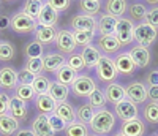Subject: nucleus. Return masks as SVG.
<instances>
[{"label": "nucleus", "instance_id": "f257e3e1", "mask_svg": "<svg viewBox=\"0 0 158 136\" xmlns=\"http://www.w3.org/2000/svg\"><path fill=\"white\" fill-rule=\"evenodd\" d=\"M114 127H115V117H114V114L109 109H106V108L97 109L94 119H92V122L89 124L90 131L98 134V136L109 134L114 130Z\"/></svg>", "mask_w": 158, "mask_h": 136}, {"label": "nucleus", "instance_id": "f03ea898", "mask_svg": "<svg viewBox=\"0 0 158 136\" xmlns=\"http://www.w3.org/2000/svg\"><path fill=\"white\" fill-rule=\"evenodd\" d=\"M95 74L97 78L104 84H109V83H114L118 76V71L115 68V63H114V59L108 57V56H101L97 66H95Z\"/></svg>", "mask_w": 158, "mask_h": 136}, {"label": "nucleus", "instance_id": "7ed1b4c3", "mask_svg": "<svg viewBox=\"0 0 158 136\" xmlns=\"http://www.w3.org/2000/svg\"><path fill=\"white\" fill-rule=\"evenodd\" d=\"M95 89H97V83L90 74H77L76 79L73 81V84L70 86L73 95L79 98H87Z\"/></svg>", "mask_w": 158, "mask_h": 136}, {"label": "nucleus", "instance_id": "20e7f679", "mask_svg": "<svg viewBox=\"0 0 158 136\" xmlns=\"http://www.w3.org/2000/svg\"><path fill=\"white\" fill-rule=\"evenodd\" d=\"M10 27L13 29V32H16V33H30V32H35V29L38 27V22H36V19L30 18L29 15H25L24 11H19L11 18Z\"/></svg>", "mask_w": 158, "mask_h": 136}, {"label": "nucleus", "instance_id": "39448f33", "mask_svg": "<svg viewBox=\"0 0 158 136\" xmlns=\"http://www.w3.org/2000/svg\"><path fill=\"white\" fill-rule=\"evenodd\" d=\"M133 36L135 40L141 45V46H152V43L156 40L158 36V30L155 29V27L149 25L147 22H141L138 25H135V32H133Z\"/></svg>", "mask_w": 158, "mask_h": 136}, {"label": "nucleus", "instance_id": "423d86ee", "mask_svg": "<svg viewBox=\"0 0 158 136\" xmlns=\"http://www.w3.org/2000/svg\"><path fill=\"white\" fill-rule=\"evenodd\" d=\"M114 113H115V117L120 119L122 122H128V120H133V119L139 117L138 104L133 103L131 100H128V98L114 104Z\"/></svg>", "mask_w": 158, "mask_h": 136}, {"label": "nucleus", "instance_id": "0eeeda50", "mask_svg": "<svg viewBox=\"0 0 158 136\" xmlns=\"http://www.w3.org/2000/svg\"><path fill=\"white\" fill-rule=\"evenodd\" d=\"M133 32H135V24L131 19H127V18H120L117 22V29H115V36L117 40L120 41L122 46H128L131 41L135 40L133 36Z\"/></svg>", "mask_w": 158, "mask_h": 136}, {"label": "nucleus", "instance_id": "6e6552de", "mask_svg": "<svg viewBox=\"0 0 158 136\" xmlns=\"http://www.w3.org/2000/svg\"><path fill=\"white\" fill-rule=\"evenodd\" d=\"M127 92V98L131 100L136 104H144L149 97H147V86L144 83H139V81H135V83L128 84V87L125 89Z\"/></svg>", "mask_w": 158, "mask_h": 136}, {"label": "nucleus", "instance_id": "1a4fd4ad", "mask_svg": "<svg viewBox=\"0 0 158 136\" xmlns=\"http://www.w3.org/2000/svg\"><path fill=\"white\" fill-rule=\"evenodd\" d=\"M97 24L98 21L95 19V16L90 15H74L70 21V25L73 30H89V32H97Z\"/></svg>", "mask_w": 158, "mask_h": 136}, {"label": "nucleus", "instance_id": "9d476101", "mask_svg": "<svg viewBox=\"0 0 158 136\" xmlns=\"http://www.w3.org/2000/svg\"><path fill=\"white\" fill-rule=\"evenodd\" d=\"M54 43L62 54H73L76 49V41L73 38V32H70V30H57V36H56Z\"/></svg>", "mask_w": 158, "mask_h": 136}, {"label": "nucleus", "instance_id": "9b49d317", "mask_svg": "<svg viewBox=\"0 0 158 136\" xmlns=\"http://www.w3.org/2000/svg\"><path fill=\"white\" fill-rule=\"evenodd\" d=\"M114 63H115V68H117L118 74L131 76L136 71V65H135L133 60H131L128 52H118L117 56L114 57Z\"/></svg>", "mask_w": 158, "mask_h": 136}, {"label": "nucleus", "instance_id": "f8f14e48", "mask_svg": "<svg viewBox=\"0 0 158 136\" xmlns=\"http://www.w3.org/2000/svg\"><path fill=\"white\" fill-rule=\"evenodd\" d=\"M18 86V71L13 66H2L0 68V89L3 90H15Z\"/></svg>", "mask_w": 158, "mask_h": 136}, {"label": "nucleus", "instance_id": "ddd939ff", "mask_svg": "<svg viewBox=\"0 0 158 136\" xmlns=\"http://www.w3.org/2000/svg\"><path fill=\"white\" fill-rule=\"evenodd\" d=\"M65 63H67V57L62 52H48L46 56H43V68L46 73H56Z\"/></svg>", "mask_w": 158, "mask_h": 136}, {"label": "nucleus", "instance_id": "4468645a", "mask_svg": "<svg viewBox=\"0 0 158 136\" xmlns=\"http://www.w3.org/2000/svg\"><path fill=\"white\" fill-rule=\"evenodd\" d=\"M32 131L36 136H56V131L51 128L49 125V120H48V114H40L32 120V125H30Z\"/></svg>", "mask_w": 158, "mask_h": 136}, {"label": "nucleus", "instance_id": "2eb2a0df", "mask_svg": "<svg viewBox=\"0 0 158 136\" xmlns=\"http://www.w3.org/2000/svg\"><path fill=\"white\" fill-rule=\"evenodd\" d=\"M104 97H106V101L111 103V104H117L118 101H122L127 98V92H125V87L120 86L118 83H109L106 84V87H104Z\"/></svg>", "mask_w": 158, "mask_h": 136}, {"label": "nucleus", "instance_id": "dca6fc26", "mask_svg": "<svg viewBox=\"0 0 158 136\" xmlns=\"http://www.w3.org/2000/svg\"><path fill=\"white\" fill-rule=\"evenodd\" d=\"M97 45H98L97 48H98L103 54H106V56L115 54L118 49L122 48L120 41L117 40V36H115V35H100Z\"/></svg>", "mask_w": 158, "mask_h": 136}, {"label": "nucleus", "instance_id": "f3484780", "mask_svg": "<svg viewBox=\"0 0 158 136\" xmlns=\"http://www.w3.org/2000/svg\"><path fill=\"white\" fill-rule=\"evenodd\" d=\"M130 57H131V60L135 62V65H136V68L139 66V68H146L149 63H150V51H149V48H146V46H141V45H138V46H133L130 49Z\"/></svg>", "mask_w": 158, "mask_h": 136}, {"label": "nucleus", "instance_id": "a211bd4d", "mask_svg": "<svg viewBox=\"0 0 158 136\" xmlns=\"http://www.w3.org/2000/svg\"><path fill=\"white\" fill-rule=\"evenodd\" d=\"M33 103H35V108L40 114H52L57 108V101L48 93L36 95Z\"/></svg>", "mask_w": 158, "mask_h": 136}, {"label": "nucleus", "instance_id": "6ab92c4d", "mask_svg": "<svg viewBox=\"0 0 158 136\" xmlns=\"http://www.w3.org/2000/svg\"><path fill=\"white\" fill-rule=\"evenodd\" d=\"M21 120L15 119L11 114H0V134L2 136H13L21 128Z\"/></svg>", "mask_w": 158, "mask_h": 136}, {"label": "nucleus", "instance_id": "aec40b11", "mask_svg": "<svg viewBox=\"0 0 158 136\" xmlns=\"http://www.w3.org/2000/svg\"><path fill=\"white\" fill-rule=\"evenodd\" d=\"M120 133L125 136H144V133H146V124L139 117L128 120V122H122Z\"/></svg>", "mask_w": 158, "mask_h": 136}, {"label": "nucleus", "instance_id": "412c9836", "mask_svg": "<svg viewBox=\"0 0 158 136\" xmlns=\"http://www.w3.org/2000/svg\"><path fill=\"white\" fill-rule=\"evenodd\" d=\"M56 36H57V29L56 27H51V25H38L35 29V40L38 43L44 45H51L56 41Z\"/></svg>", "mask_w": 158, "mask_h": 136}, {"label": "nucleus", "instance_id": "4be33fe9", "mask_svg": "<svg viewBox=\"0 0 158 136\" xmlns=\"http://www.w3.org/2000/svg\"><path fill=\"white\" fill-rule=\"evenodd\" d=\"M81 56L84 59V63H85V68H95L100 57H101V51L94 46V45H85L82 46V51H81Z\"/></svg>", "mask_w": 158, "mask_h": 136}, {"label": "nucleus", "instance_id": "5701e85b", "mask_svg": "<svg viewBox=\"0 0 158 136\" xmlns=\"http://www.w3.org/2000/svg\"><path fill=\"white\" fill-rule=\"evenodd\" d=\"M117 22L118 18L111 16V15H101L98 24H97V30L100 32V35H114L115 29H117Z\"/></svg>", "mask_w": 158, "mask_h": 136}, {"label": "nucleus", "instance_id": "b1692460", "mask_svg": "<svg viewBox=\"0 0 158 136\" xmlns=\"http://www.w3.org/2000/svg\"><path fill=\"white\" fill-rule=\"evenodd\" d=\"M57 21H59V11L54 10L51 5L44 3L41 13H40V16L36 18L38 25H51V27H56Z\"/></svg>", "mask_w": 158, "mask_h": 136}, {"label": "nucleus", "instance_id": "393cba45", "mask_svg": "<svg viewBox=\"0 0 158 136\" xmlns=\"http://www.w3.org/2000/svg\"><path fill=\"white\" fill-rule=\"evenodd\" d=\"M48 95H51L57 103L67 101L68 95H70V86H65L62 83H57V81H52L49 86V90H48Z\"/></svg>", "mask_w": 158, "mask_h": 136}, {"label": "nucleus", "instance_id": "a878e982", "mask_svg": "<svg viewBox=\"0 0 158 136\" xmlns=\"http://www.w3.org/2000/svg\"><path fill=\"white\" fill-rule=\"evenodd\" d=\"M27 103H25L24 100L18 98L16 95L15 97H11L10 100V108H8V114H11L15 119L18 120H22L25 119V116H27Z\"/></svg>", "mask_w": 158, "mask_h": 136}, {"label": "nucleus", "instance_id": "bb28decb", "mask_svg": "<svg viewBox=\"0 0 158 136\" xmlns=\"http://www.w3.org/2000/svg\"><path fill=\"white\" fill-rule=\"evenodd\" d=\"M56 116H59L65 124H71L73 120H76V111H74V108L68 103V101H62V103H57V108H56V111H54Z\"/></svg>", "mask_w": 158, "mask_h": 136}, {"label": "nucleus", "instance_id": "cd10ccee", "mask_svg": "<svg viewBox=\"0 0 158 136\" xmlns=\"http://www.w3.org/2000/svg\"><path fill=\"white\" fill-rule=\"evenodd\" d=\"M76 76H77V73L73 70V68H70L67 63H65L63 66H60L56 71V81L65 84V86H71L73 81L76 79Z\"/></svg>", "mask_w": 158, "mask_h": 136}, {"label": "nucleus", "instance_id": "c85d7f7f", "mask_svg": "<svg viewBox=\"0 0 158 136\" xmlns=\"http://www.w3.org/2000/svg\"><path fill=\"white\" fill-rule=\"evenodd\" d=\"M104 10H106L108 15L120 18V16L125 15V11H127V2L125 0H106Z\"/></svg>", "mask_w": 158, "mask_h": 136}, {"label": "nucleus", "instance_id": "c756f323", "mask_svg": "<svg viewBox=\"0 0 158 136\" xmlns=\"http://www.w3.org/2000/svg\"><path fill=\"white\" fill-rule=\"evenodd\" d=\"M142 117L146 119L149 124L155 125L158 124V103L156 101H146L142 108Z\"/></svg>", "mask_w": 158, "mask_h": 136}, {"label": "nucleus", "instance_id": "7c9ffc66", "mask_svg": "<svg viewBox=\"0 0 158 136\" xmlns=\"http://www.w3.org/2000/svg\"><path fill=\"white\" fill-rule=\"evenodd\" d=\"M87 134H89V125L79 120H73L63 130V136H87Z\"/></svg>", "mask_w": 158, "mask_h": 136}, {"label": "nucleus", "instance_id": "2f4dec72", "mask_svg": "<svg viewBox=\"0 0 158 136\" xmlns=\"http://www.w3.org/2000/svg\"><path fill=\"white\" fill-rule=\"evenodd\" d=\"M87 103L94 108V109L97 111V109H103V108H106V104H108V101H106V97H104V92L100 89V87H97L94 92H92L89 97H87Z\"/></svg>", "mask_w": 158, "mask_h": 136}, {"label": "nucleus", "instance_id": "473e14b6", "mask_svg": "<svg viewBox=\"0 0 158 136\" xmlns=\"http://www.w3.org/2000/svg\"><path fill=\"white\" fill-rule=\"evenodd\" d=\"M94 116H95V109H94V108H92L89 103L81 104V106L76 109V120L82 122V124H85V125L90 124L92 119H94Z\"/></svg>", "mask_w": 158, "mask_h": 136}, {"label": "nucleus", "instance_id": "72a5a7b5", "mask_svg": "<svg viewBox=\"0 0 158 136\" xmlns=\"http://www.w3.org/2000/svg\"><path fill=\"white\" fill-rule=\"evenodd\" d=\"M15 95L18 98L24 100L25 103H29V101H33L35 97H36V93L32 87V84H18L16 89H15Z\"/></svg>", "mask_w": 158, "mask_h": 136}, {"label": "nucleus", "instance_id": "f704fd0d", "mask_svg": "<svg viewBox=\"0 0 158 136\" xmlns=\"http://www.w3.org/2000/svg\"><path fill=\"white\" fill-rule=\"evenodd\" d=\"M43 6H44L43 0H25L22 11L25 13V15H29L30 18L36 19V18L40 16V13H41Z\"/></svg>", "mask_w": 158, "mask_h": 136}, {"label": "nucleus", "instance_id": "c9c22d12", "mask_svg": "<svg viewBox=\"0 0 158 136\" xmlns=\"http://www.w3.org/2000/svg\"><path fill=\"white\" fill-rule=\"evenodd\" d=\"M49 86H51V79L48 76H44L43 73L41 74H36L33 83H32V87L35 90L36 95H41V93H48L49 90Z\"/></svg>", "mask_w": 158, "mask_h": 136}, {"label": "nucleus", "instance_id": "e433bc0d", "mask_svg": "<svg viewBox=\"0 0 158 136\" xmlns=\"http://www.w3.org/2000/svg\"><path fill=\"white\" fill-rule=\"evenodd\" d=\"M73 38L76 41V46H85L90 45L95 40V32H89V30H74Z\"/></svg>", "mask_w": 158, "mask_h": 136}, {"label": "nucleus", "instance_id": "4c0bfd02", "mask_svg": "<svg viewBox=\"0 0 158 136\" xmlns=\"http://www.w3.org/2000/svg\"><path fill=\"white\" fill-rule=\"evenodd\" d=\"M79 6H81V10L85 15L95 16L101 10V2L100 0H79Z\"/></svg>", "mask_w": 158, "mask_h": 136}, {"label": "nucleus", "instance_id": "58836bf2", "mask_svg": "<svg viewBox=\"0 0 158 136\" xmlns=\"http://www.w3.org/2000/svg\"><path fill=\"white\" fill-rule=\"evenodd\" d=\"M67 65H68L70 68H73L77 74L85 68V63H84V59H82V56H81V52H73V54H70V57L67 59Z\"/></svg>", "mask_w": 158, "mask_h": 136}, {"label": "nucleus", "instance_id": "ea45409f", "mask_svg": "<svg viewBox=\"0 0 158 136\" xmlns=\"http://www.w3.org/2000/svg\"><path fill=\"white\" fill-rule=\"evenodd\" d=\"M128 13H130V18L135 19V21H144L147 15V10H146V5L142 3H131L130 8H128Z\"/></svg>", "mask_w": 158, "mask_h": 136}, {"label": "nucleus", "instance_id": "a19ab883", "mask_svg": "<svg viewBox=\"0 0 158 136\" xmlns=\"http://www.w3.org/2000/svg\"><path fill=\"white\" fill-rule=\"evenodd\" d=\"M24 68H27L29 71H32L33 74H41L44 71L43 68V57H30L25 60Z\"/></svg>", "mask_w": 158, "mask_h": 136}, {"label": "nucleus", "instance_id": "79ce46f5", "mask_svg": "<svg viewBox=\"0 0 158 136\" xmlns=\"http://www.w3.org/2000/svg\"><path fill=\"white\" fill-rule=\"evenodd\" d=\"M25 56H27V59L30 57H43L44 56V48L41 43H38L36 40H33V41H30L27 45V48H25Z\"/></svg>", "mask_w": 158, "mask_h": 136}, {"label": "nucleus", "instance_id": "37998d69", "mask_svg": "<svg viewBox=\"0 0 158 136\" xmlns=\"http://www.w3.org/2000/svg\"><path fill=\"white\" fill-rule=\"evenodd\" d=\"M15 57V48L8 41H0V62H10Z\"/></svg>", "mask_w": 158, "mask_h": 136}, {"label": "nucleus", "instance_id": "c03bdc74", "mask_svg": "<svg viewBox=\"0 0 158 136\" xmlns=\"http://www.w3.org/2000/svg\"><path fill=\"white\" fill-rule=\"evenodd\" d=\"M48 120H49V125H51V128L54 130L56 133H59V131H63L65 128H67V124L59 117V116H56L54 113L52 114H48Z\"/></svg>", "mask_w": 158, "mask_h": 136}, {"label": "nucleus", "instance_id": "a18cd8bd", "mask_svg": "<svg viewBox=\"0 0 158 136\" xmlns=\"http://www.w3.org/2000/svg\"><path fill=\"white\" fill-rule=\"evenodd\" d=\"M36 74H33L32 71H29L27 68H22L18 71V84H32Z\"/></svg>", "mask_w": 158, "mask_h": 136}, {"label": "nucleus", "instance_id": "49530a36", "mask_svg": "<svg viewBox=\"0 0 158 136\" xmlns=\"http://www.w3.org/2000/svg\"><path fill=\"white\" fill-rule=\"evenodd\" d=\"M46 3L51 5L54 10H57L60 13V11H67L70 8L71 0H46Z\"/></svg>", "mask_w": 158, "mask_h": 136}, {"label": "nucleus", "instance_id": "de8ad7c7", "mask_svg": "<svg viewBox=\"0 0 158 136\" xmlns=\"http://www.w3.org/2000/svg\"><path fill=\"white\" fill-rule=\"evenodd\" d=\"M144 22H147L149 25L158 29V8H152L147 11L146 18H144Z\"/></svg>", "mask_w": 158, "mask_h": 136}, {"label": "nucleus", "instance_id": "09e8293b", "mask_svg": "<svg viewBox=\"0 0 158 136\" xmlns=\"http://www.w3.org/2000/svg\"><path fill=\"white\" fill-rule=\"evenodd\" d=\"M10 100L11 97L5 92H0V114H6L10 108Z\"/></svg>", "mask_w": 158, "mask_h": 136}, {"label": "nucleus", "instance_id": "8fccbe9b", "mask_svg": "<svg viewBox=\"0 0 158 136\" xmlns=\"http://www.w3.org/2000/svg\"><path fill=\"white\" fill-rule=\"evenodd\" d=\"M146 83L147 86H158V70H152L146 76Z\"/></svg>", "mask_w": 158, "mask_h": 136}, {"label": "nucleus", "instance_id": "3c124183", "mask_svg": "<svg viewBox=\"0 0 158 136\" xmlns=\"http://www.w3.org/2000/svg\"><path fill=\"white\" fill-rule=\"evenodd\" d=\"M147 97L150 101L158 103V86H147Z\"/></svg>", "mask_w": 158, "mask_h": 136}, {"label": "nucleus", "instance_id": "603ef678", "mask_svg": "<svg viewBox=\"0 0 158 136\" xmlns=\"http://www.w3.org/2000/svg\"><path fill=\"white\" fill-rule=\"evenodd\" d=\"M15 136H36V134L32 131V128H19L15 133Z\"/></svg>", "mask_w": 158, "mask_h": 136}, {"label": "nucleus", "instance_id": "864d4df0", "mask_svg": "<svg viewBox=\"0 0 158 136\" xmlns=\"http://www.w3.org/2000/svg\"><path fill=\"white\" fill-rule=\"evenodd\" d=\"M10 25H11V19H10V18H6V16H0V30L8 29Z\"/></svg>", "mask_w": 158, "mask_h": 136}, {"label": "nucleus", "instance_id": "5fc2aeb1", "mask_svg": "<svg viewBox=\"0 0 158 136\" xmlns=\"http://www.w3.org/2000/svg\"><path fill=\"white\" fill-rule=\"evenodd\" d=\"M147 3H152V5H155V3H158V0H146Z\"/></svg>", "mask_w": 158, "mask_h": 136}, {"label": "nucleus", "instance_id": "6e6d98bb", "mask_svg": "<svg viewBox=\"0 0 158 136\" xmlns=\"http://www.w3.org/2000/svg\"><path fill=\"white\" fill-rule=\"evenodd\" d=\"M87 136H98V134H95V133H89Z\"/></svg>", "mask_w": 158, "mask_h": 136}, {"label": "nucleus", "instance_id": "4d7b16f0", "mask_svg": "<svg viewBox=\"0 0 158 136\" xmlns=\"http://www.w3.org/2000/svg\"><path fill=\"white\" fill-rule=\"evenodd\" d=\"M114 136H125V134H122V133H117V134H114Z\"/></svg>", "mask_w": 158, "mask_h": 136}, {"label": "nucleus", "instance_id": "13d9d810", "mask_svg": "<svg viewBox=\"0 0 158 136\" xmlns=\"http://www.w3.org/2000/svg\"><path fill=\"white\" fill-rule=\"evenodd\" d=\"M5 2H13V0H5Z\"/></svg>", "mask_w": 158, "mask_h": 136}, {"label": "nucleus", "instance_id": "bf43d9fd", "mask_svg": "<svg viewBox=\"0 0 158 136\" xmlns=\"http://www.w3.org/2000/svg\"><path fill=\"white\" fill-rule=\"evenodd\" d=\"M153 136H156V134H153Z\"/></svg>", "mask_w": 158, "mask_h": 136}, {"label": "nucleus", "instance_id": "052dcab7", "mask_svg": "<svg viewBox=\"0 0 158 136\" xmlns=\"http://www.w3.org/2000/svg\"><path fill=\"white\" fill-rule=\"evenodd\" d=\"M100 2H101V0H100Z\"/></svg>", "mask_w": 158, "mask_h": 136}, {"label": "nucleus", "instance_id": "680f3d73", "mask_svg": "<svg viewBox=\"0 0 158 136\" xmlns=\"http://www.w3.org/2000/svg\"><path fill=\"white\" fill-rule=\"evenodd\" d=\"M156 136H158V134H156Z\"/></svg>", "mask_w": 158, "mask_h": 136}]
</instances>
